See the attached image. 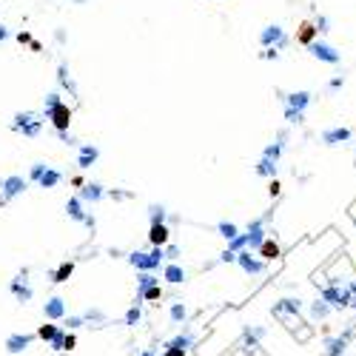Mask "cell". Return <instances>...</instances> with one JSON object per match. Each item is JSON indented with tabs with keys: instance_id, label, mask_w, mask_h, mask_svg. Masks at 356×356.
I'll return each instance as SVG.
<instances>
[{
	"instance_id": "cell-1",
	"label": "cell",
	"mask_w": 356,
	"mask_h": 356,
	"mask_svg": "<svg viewBox=\"0 0 356 356\" xmlns=\"http://www.w3.org/2000/svg\"><path fill=\"white\" fill-rule=\"evenodd\" d=\"M129 265L140 274V271H148V274H154V271H160L162 265H165V248H151V251H131L129 257Z\"/></svg>"
},
{
	"instance_id": "cell-2",
	"label": "cell",
	"mask_w": 356,
	"mask_h": 356,
	"mask_svg": "<svg viewBox=\"0 0 356 356\" xmlns=\"http://www.w3.org/2000/svg\"><path fill=\"white\" fill-rule=\"evenodd\" d=\"M26 188H29V179L20 177V174H9V177H3V179H0V205H3V202H9V200H15V197H20Z\"/></svg>"
},
{
	"instance_id": "cell-3",
	"label": "cell",
	"mask_w": 356,
	"mask_h": 356,
	"mask_svg": "<svg viewBox=\"0 0 356 356\" xmlns=\"http://www.w3.org/2000/svg\"><path fill=\"white\" fill-rule=\"evenodd\" d=\"M40 126H43V120H37V114L32 111H17L15 114V123H12V131H20L23 137H37L40 134Z\"/></svg>"
},
{
	"instance_id": "cell-4",
	"label": "cell",
	"mask_w": 356,
	"mask_h": 356,
	"mask_svg": "<svg viewBox=\"0 0 356 356\" xmlns=\"http://www.w3.org/2000/svg\"><path fill=\"white\" fill-rule=\"evenodd\" d=\"M43 117H46L51 126H54V131L60 134V131H68L74 111H71V106H68V103H60V106H54L51 111H43Z\"/></svg>"
},
{
	"instance_id": "cell-5",
	"label": "cell",
	"mask_w": 356,
	"mask_h": 356,
	"mask_svg": "<svg viewBox=\"0 0 356 356\" xmlns=\"http://www.w3.org/2000/svg\"><path fill=\"white\" fill-rule=\"evenodd\" d=\"M259 43H262L265 49H282V46L288 43V37L282 32V26L271 23V26H265V29L259 32Z\"/></svg>"
},
{
	"instance_id": "cell-6",
	"label": "cell",
	"mask_w": 356,
	"mask_h": 356,
	"mask_svg": "<svg viewBox=\"0 0 356 356\" xmlns=\"http://www.w3.org/2000/svg\"><path fill=\"white\" fill-rule=\"evenodd\" d=\"M237 265H240V268H243L248 276L265 274V262H262L259 257H254V254H251V248H245V251H240V254H237Z\"/></svg>"
},
{
	"instance_id": "cell-7",
	"label": "cell",
	"mask_w": 356,
	"mask_h": 356,
	"mask_svg": "<svg viewBox=\"0 0 356 356\" xmlns=\"http://www.w3.org/2000/svg\"><path fill=\"white\" fill-rule=\"evenodd\" d=\"M43 316H46V322H63L66 316V299L63 296H51L43 302Z\"/></svg>"
},
{
	"instance_id": "cell-8",
	"label": "cell",
	"mask_w": 356,
	"mask_h": 356,
	"mask_svg": "<svg viewBox=\"0 0 356 356\" xmlns=\"http://www.w3.org/2000/svg\"><path fill=\"white\" fill-rule=\"evenodd\" d=\"M26 276H29V271H23L20 276H15V279H12V285H9L12 293H15V299H17V302H23V305H26V302H32V296H34L32 285L26 282Z\"/></svg>"
},
{
	"instance_id": "cell-9",
	"label": "cell",
	"mask_w": 356,
	"mask_h": 356,
	"mask_svg": "<svg viewBox=\"0 0 356 356\" xmlns=\"http://www.w3.org/2000/svg\"><path fill=\"white\" fill-rule=\"evenodd\" d=\"M311 54H313L316 60H322V63H331V66H336V63L342 60V54L334 49V46H328V43H319V40L311 46Z\"/></svg>"
},
{
	"instance_id": "cell-10",
	"label": "cell",
	"mask_w": 356,
	"mask_h": 356,
	"mask_svg": "<svg viewBox=\"0 0 356 356\" xmlns=\"http://www.w3.org/2000/svg\"><path fill=\"white\" fill-rule=\"evenodd\" d=\"M77 197H80L83 205H94V202H100V200L106 197V188H103L100 182H86V185L80 188V194H77Z\"/></svg>"
},
{
	"instance_id": "cell-11",
	"label": "cell",
	"mask_w": 356,
	"mask_h": 356,
	"mask_svg": "<svg viewBox=\"0 0 356 356\" xmlns=\"http://www.w3.org/2000/svg\"><path fill=\"white\" fill-rule=\"evenodd\" d=\"M162 279H165L168 285H182V282L188 279V274H185V268H182L179 262H165V265H162Z\"/></svg>"
},
{
	"instance_id": "cell-12",
	"label": "cell",
	"mask_w": 356,
	"mask_h": 356,
	"mask_svg": "<svg viewBox=\"0 0 356 356\" xmlns=\"http://www.w3.org/2000/svg\"><path fill=\"white\" fill-rule=\"evenodd\" d=\"M148 243H151V248H165V245L171 243L168 225H165V222H162V225H148Z\"/></svg>"
},
{
	"instance_id": "cell-13",
	"label": "cell",
	"mask_w": 356,
	"mask_h": 356,
	"mask_svg": "<svg viewBox=\"0 0 356 356\" xmlns=\"http://www.w3.org/2000/svg\"><path fill=\"white\" fill-rule=\"evenodd\" d=\"M257 251H259V259H262V262H274V259L282 257V248H279V243H276L274 237H265Z\"/></svg>"
},
{
	"instance_id": "cell-14",
	"label": "cell",
	"mask_w": 356,
	"mask_h": 356,
	"mask_svg": "<svg viewBox=\"0 0 356 356\" xmlns=\"http://www.w3.org/2000/svg\"><path fill=\"white\" fill-rule=\"evenodd\" d=\"M316 26H313V20H302V23H299V29H296V43H302V46H308V49H311V46H313V43H316Z\"/></svg>"
},
{
	"instance_id": "cell-15",
	"label": "cell",
	"mask_w": 356,
	"mask_h": 356,
	"mask_svg": "<svg viewBox=\"0 0 356 356\" xmlns=\"http://www.w3.org/2000/svg\"><path fill=\"white\" fill-rule=\"evenodd\" d=\"M100 160V151L97 146H91V143H86V146H80V154H77V168L80 171H86V168H91L94 162Z\"/></svg>"
},
{
	"instance_id": "cell-16",
	"label": "cell",
	"mask_w": 356,
	"mask_h": 356,
	"mask_svg": "<svg viewBox=\"0 0 356 356\" xmlns=\"http://www.w3.org/2000/svg\"><path fill=\"white\" fill-rule=\"evenodd\" d=\"M32 334H12V336H6V351L9 354H23L29 345H32Z\"/></svg>"
},
{
	"instance_id": "cell-17",
	"label": "cell",
	"mask_w": 356,
	"mask_h": 356,
	"mask_svg": "<svg viewBox=\"0 0 356 356\" xmlns=\"http://www.w3.org/2000/svg\"><path fill=\"white\" fill-rule=\"evenodd\" d=\"M248 248H259L262 240H265V220H254V222H248Z\"/></svg>"
},
{
	"instance_id": "cell-18",
	"label": "cell",
	"mask_w": 356,
	"mask_h": 356,
	"mask_svg": "<svg viewBox=\"0 0 356 356\" xmlns=\"http://www.w3.org/2000/svg\"><path fill=\"white\" fill-rule=\"evenodd\" d=\"M311 94L308 91H291L288 97H285V109H293V111H302L305 114V109L311 106Z\"/></svg>"
},
{
	"instance_id": "cell-19",
	"label": "cell",
	"mask_w": 356,
	"mask_h": 356,
	"mask_svg": "<svg viewBox=\"0 0 356 356\" xmlns=\"http://www.w3.org/2000/svg\"><path fill=\"white\" fill-rule=\"evenodd\" d=\"M66 214H68V220H74V222H83V220L89 217V211H86V205L80 202V197H68Z\"/></svg>"
},
{
	"instance_id": "cell-20",
	"label": "cell",
	"mask_w": 356,
	"mask_h": 356,
	"mask_svg": "<svg viewBox=\"0 0 356 356\" xmlns=\"http://www.w3.org/2000/svg\"><path fill=\"white\" fill-rule=\"evenodd\" d=\"M71 274H74V259H66V262H60V265L51 271V282H54V285H63V282L71 279Z\"/></svg>"
},
{
	"instance_id": "cell-21",
	"label": "cell",
	"mask_w": 356,
	"mask_h": 356,
	"mask_svg": "<svg viewBox=\"0 0 356 356\" xmlns=\"http://www.w3.org/2000/svg\"><path fill=\"white\" fill-rule=\"evenodd\" d=\"M345 140H351V129H328L322 131V143L325 146H339V143H345Z\"/></svg>"
},
{
	"instance_id": "cell-22",
	"label": "cell",
	"mask_w": 356,
	"mask_h": 356,
	"mask_svg": "<svg viewBox=\"0 0 356 356\" xmlns=\"http://www.w3.org/2000/svg\"><path fill=\"white\" fill-rule=\"evenodd\" d=\"M299 311H302V299H293V296H288V299H279V302L274 305V313H276V316H282V313H293V316H296Z\"/></svg>"
},
{
	"instance_id": "cell-23",
	"label": "cell",
	"mask_w": 356,
	"mask_h": 356,
	"mask_svg": "<svg viewBox=\"0 0 356 356\" xmlns=\"http://www.w3.org/2000/svg\"><path fill=\"white\" fill-rule=\"evenodd\" d=\"M60 182H63V174H60L57 168H46V174L40 177V182H37V185H40V188H57Z\"/></svg>"
},
{
	"instance_id": "cell-24",
	"label": "cell",
	"mask_w": 356,
	"mask_h": 356,
	"mask_svg": "<svg viewBox=\"0 0 356 356\" xmlns=\"http://www.w3.org/2000/svg\"><path fill=\"white\" fill-rule=\"evenodd\" d=\"M194 342H197V336L191 331H182V334H177L168 345H171V348H179V351H188V348H194Z\"/></svg>"
},
{
	"instance_id": "cell-25",
	"label": "cell",
	"mask_w": 356,
	"mask_h": 356,
	"mask_svg": "<svg viewBox=\"0 0 356 356\" xmlns=\"http://www.w3.org/2000/svg\"><path fill=\"white\" fill-rule=\"evenodd\" d=\"M348 339H351V334L336 336V339H328V356H342L348 351Z\"/></svg>"
},
{
	"instance_id": "cell-26",
	"label": "cell",
	"mask_w": 356,
	"mask_h": 356,
	"mask_svg": "<svg viewBox=\"0 0 356 356\" xmlns=\"http://www.w3.org/2000/svg\"><path fill=\"white\" fill-rule=\"evenodd\" d=\"M57 80H60V86H63V89H68V94H71V97H77V86H74V83H71V77H68V66H66V63L57 66Z\"/></svg>"
},
{
	"instance_id": "cell-27",
	"label": "cell",
	"mask_w": 356,
	"mask_h": 356,
	"mask_svg": "<svg viewBox=\"0 0 356 356\" xmlns=\"http://www.w3.org/2000/svg\"><path fill=\"white\" fill-rule=\"evenodd\" d=\"M254 171H257L259 177L274 179V177H276V162H274V160H265V157H259V162L254 165Z\"/></svg>"
},
{
	"instance_id": "cell-28",
	"label": "cell",
	"mask_w": 356,
	"mask_h": 356,
	"mask_svg": "<svg viewBox=\"0 0 356 356\" xmlns=\"http://www.w3.org/2000/svg\"><path fill=\"white\" fill-rule=\"evenodd\" d=\"M160 299H162V285H151L143 293H137V302L134 305H140V302H160Z\"/></svg>"
},
{
	"instance_id": "cell-29",
	"label": "cell",
	"mask_w": 356,
	"mask_h": 356,
	"mask_svg": "<svg viewBox=\"0 0 356 356\" xmlns=\"http://www.w3.org/2000/svg\"><path fill=\"white\" fill-rule=\"evenodd\" d=\"M60 331H63V328H57L54 322H46V325H40V328H37V334H34V336H37V339H43V342H51Z\"/></svg>"
},
{
	"instance_id": "cell-30",
	"label": "cell",
	"mask_w": 356,
	"mask_h": 356,
	"mask_svg": "<svg viewBox=\"0 0 356 356\" xmlns=\"http://www.w3.org/2000/svg\"><path fill=\"white\" fill-rule=\"evenodd\" d=\"M168 316H171V322L174 325H182L185 319H188V308H185V302H174L171 311H168Z\"/></svg>"
},
{
	"instance_id": "cell-31",
	"label": "cell",
	"mask_w": 356,
	"mask_h": 356,
	"mask_svg": "<svg viewBox=\"0 0 356 356\" xmlns=\"http://www.w3.org/2000/svg\"><path fill=\"white\" fill-rule=\"evenodd\" d=\"M259 339H265V328H262V325H251V328H245V342H248L251 348H257Z\"/></svg>"
},
{
	"instance_id": "cell-32",
	"label": "cell",
	"mask_w": 356,
	"mask_h": 356,
	"mask_svg": "<svg viewBox=\"0 0 356 356\" xmlns=\"http://www.w3.org/2000/svg\"><path fill=\"white\" fill-rule=\"evenodd\" d=\"M151 285H160V279L154 274H148V271H140V274H137V293H143L146 288H151Z\"/></svg>"
},
{
	"instance_id": "cell-33",
	"label": "cell",
	"mask_w": 356,
	"mask_h": 356,
	"mask_svg": "<svg viewBox=\"0 0 356 356\" xmlns=\"http://www.w3.org/2000/svg\"><path fill=\"white\" fill-rule=\"evenodd\" d=\"M162 222H165V205H157L154 202L148 208V225H162Z\"/></svg>"
},
{
	"instance_id": "cell-34",
	"label": "cell",
	"mask_w": 356,
	"mask_h": 356,
	"mask_svg": "<svg viewBox=\"0 0 356 356\" xmlns=\"http://www.w3.org/2000/svg\"><path fill=\"white\" fill-rule=\"evenodd\" d=\"M217 231H220V237H222L225 243H231L234 237H240V228L234 225V222H225V220H222V222L217 225Z\"/></svg>"
},
{
	"instance_id": "cell-35",
	"label": "cell",
	"mask_w": 356,
	"mask_h": 356,
	"mask_svg": "<svg viewBox=\"0 0 356 356\" xmlns=\"http://www.w3.org/2000/svg\"><path fill=\"white\" fill-rule=\"evenodd\" d=\"M83 319H86V322H94V325H106V313H103L100 308H86V311H83Z\"/></svg>"
},
{
	"instance_id": "cell-36",
	"label": "cell",
	"mask_w": 356,
	"mask_h": 356,
	"mask_svg": "<svg viewBox=\"0 0 356 356\" xmlns=\"http://www.w3.org/2000/svg\"><path fill=\"white\" fill-rule=\"evenodd\" d=\"M328 313H331V305H328V302H322V299L311 302V316H313V319H325Z\"/></svg>"
},
{
	"instance_id": "cell-37",
	"label": "cell",
	"mask_w": 356,
	"mask_h": 356,
	"mask_svg": "<svg viewBox=\"0 0 356 356\" xmlns=\"http://www.w3.org/2000/svg\"><path fill=\"white\" fill-rule=\"evenodd\" d=\"M140 322H143V311H140V305H131L129 311H126V325H129V328H137Z\"/></svg>"
},
{
	"instance_id": "cell-38",
	"label": "cell",
	"mask_w": 356,
	"mask_h": 356,
	"mask_svg": "<svg viewBox=\"0 0 356 356\" xmlns=\"http://www.w3.org/2000/svg\"><path fill=\"white\" fill-rule=\"evenodd\" d=\"M63 325H66V331H71V334H74L77 328H83V325H86V319H83V313H71V316L66 313V316H63Z\"/></svg>"
},
{
	"instance_id": "cell-39",
	"label": "cell",
	"mask_w": 356,
	"mask_h": 356,
	"mask_svg": "<svg viewBox=\"0 0 356 356\" xmlns=\"http://www.w3.org/2000/svg\"><path fill=\"white\" fill-rule=\"evenodd\" d=\"M262 157H265V160H274V162H279V157H282V143H271V146H265V151H262Z\"/></svg>"
},
{
	"instance_id": "cell-40",
	"label": "cell",
	"mask_w": 356,
	"mask_h": 356,
	"mask_svg": "<svg viewBox=\"0 0 356 356\" xmlns=\"http://www.w3.org/2000/svg\"><path fill=\"white\" fill-rule=\"evenodd\" d=\"M248 248V234H240V237H234L231 243H228V251H234V254H240Z\"/></svg>"
},
{
	"instance_id": "cell-41",
	"label": "cell",
	"mask_w": 356,
	"mask_h": 356,
	"mask_svg": "<svg viewBox=\"0 0 356 356\" xmlns=\"http://www.w3.org/2000/svg\"><path fill=\"white\" fill-rule=\"evenodd\" d=\"M46 168H49L46 162H34L32 168H29V179H32V182H40V177L46 174Z\"/></svg>"
},
{
	"instance_id": "cell-42",
	"label": "cell",
	"mask_w": 356,
	"mask_h": 356,
	"mask_svg": "<svg viewBox=\"0 0 356 356\" xmlns=\"http://www.w3.org/2000/svg\"><path fill=\"white\" fill-rule=\"evenodd\" d=\"M60 103H63V94H60V91H51L49 97H46V106H43V111H51V109H54V106H60Z\"/></svg>"
},
{
	"instance_id": "cell-43",
	"label": "cell",
	"mask_w": 356,
	"mask_h": 356,
	"mask_svg": "<svg viewBox=\"0 0 356 356\" xmlns=\"http://www.w3.org/2000/svg\"><path fill=\"white\" fill-rule=\"evenodd\" d=\"M177 259H179V248L168 243L165 245V262H177Z\"/></svg>"
},
{
	"instance_id": "cell-44",
	"label": "cell",
	"mask_w": 356,
	"mask_h": 356,
	"mask_svg": "<svg viewBox=\"0 0 356 356\" xmlns=\"http://www.w3.org/2000/svg\"><path fill=\"white\" fill-rule=\"evenodd\" d=\"M77 348V336L71 334V331H66V336H63V351H74Z\"/></svg>"
},
{
	"instance_id": "cell-45",
	"label": "cell",
	"mask_w": 356,
	"mask_h": 356,
	"mask_svg": "<svg viewBox=\"0 0 356 356\" xmlns=\"http://www.w3.org/2000/svg\"><path fill=\"white\" fill-rule=\"evenodd\" d=\"M268 194H271V200H276V197L282 194V185H279V179H271V182H268Z\"/></svg>"
},
{
	"instance_id": "cell-46",
	"label": "cell",
	"mask_w": 356,
	"mask_h": 356,
	"mask_svg": "<svg viewBox=\"0 0 356 356\" xmlns=\"http://www.w3.org/2000/svg\"><path fill=\"white\" fill-rule=\"evenodd\" d=\"M302 117H305L302 111H293V109H285V120H288V123H302Z\"/></svg>"
},
{
	"instance_id": "cell-47",
	"label": "cell",
	"mask_w": 356,
	"mask_h": 356,
	"mask_svg": "<svg viewBox=\"0 0 356 356\" xmlns=\"http://www.w3.org/2000/svg\"><path fill=\"white\" fill-rule=\"evenodd\" d=\"M313 26H316V32H331V23H328V17H316V20H313Z\"/></svg>"
},
{
	"instance_id": "cell-48",
	"label": "cell",
	"mask_w": 356,
	"mask_h": 356,
	"mask_svg": "<svg viewBox=\"0 0 356 356\" xmlns=\"http://www.w3.org/2000/svg\"><path fill=\"white\" fill-rule=\"evenodd\" d=\"M63 336H66V331H60V334H57V336H54V339L49 342V345H51V351H63Z\"/></svg>"
},
{
	"instance_id": "cell-49",
	"label": "cell",
	"mask_w": 356,
	"mask_h": 356,
	"mask_svg": "<svg viewBox=\"0 0 356 356\" xmlns=\"http://www.w3.org/2000/svg\"><path fill=\"white\" fill-rule=\"evenodd\" d=\"M188 351H179V348H171V345H165V351H162V356H185Z\"/></svg>"
},
{
	"instance_id": "cell-50",
	"label": "cell",
	"mask_w": 356,
	"mask_h": 356,
	"mask_svg": "<svg viewBox=\"0 0 356 356\" xmlns=\"http://www.w3.org/2000/svg\"><path fill=\"white\" fill-rule=\"evenodd\" d=\"M17 43H20V46H29V43H32V34L29 32H17Z\"/></svg>"
},
{
	"instance_id": "cell-51",
	"label": "cell",
	"mask_w": 356,
	"mask_h": 356,
	"mask_svg": "<svg viewBox=\"0 0 356 356\" xmlns=\"http://www.w3.org/2000/svg\"><path fill=\"white\" fill-rule=\"evenodd\" d=\"M57 137H60V140H63L66 146H77V140H74V137H71V134H68V131H60V134H57Z\"/></svg>"
},
{
	"instance_id": "cell-52",
	"label": "cell",
	"mask_w": 356,
	"mask_h": 356,
	"mask_svg": "<svg viewBox=\"0 0 356 356\" xmlns=\"http://www.w3.org/2000/svg\"><path fill=\"white\" fill-rule=\"evenodd\" d=\"M220 262H237V254H234V251H222V254H220Z\"/></svg>"
},
{
	"instance_id": "cell-53",
	"label": "cell",
	"mask_w": 356,
	"mask_h": 356,
	"mask_svg": "<svg viewBox=\"0 0 356 356\" xmlns=\"http://www.w3.org/2000/svg\"><path fill=\"white\" fill-rule=\"evenodd\" d=\"M262 57H265V60H279V49H265Z\"/></svg>"
},
{
	"instance_id": "cell-54",
	"label": "cell",
	"mask_w": 356,
	"mask_h": 356,
	"mask_svg": "<svg viewBox=\"0 0 356 356\" xmlns=\"http://www.w3.org/2000/svg\"><path fill=\"white\" fill-rule=\"evenodd\" d=\"M71 185H74V188H83V185H86V179H83L80 174H74V177H71Z\"/></svg>"
},
{
	"instance_id": "cell-55",
	"label": "cell",
	"mask_w": 356,
	"mask_h": 356,
	"mask_svg": "<svg viewBox=\"0 0 356 356\" xmlns=\"http://www.w3.org/2000/svg\"><path fill=\"white\" fill-rule=\"evenodd\" d=\"M129 191H111V200H129Z\"/></svg>"
},
{
	"instance_id": "cell-56",
	"label": "cell",
	"mask_w": 356,
	"mask_h": 356,
	"mask_svg": "<svg viewBox=\"0 0 356 356\" xmlns=\"http://www.w3.org/2000/svg\"><path fill=\"white\" fill-rule=\"evenodd\" d=\"M342 86H345V77H334L331 80V89H342Z\"/></svg>"
},
{
	"instance_id": "cell-57",
	"label": "cell",
	"mask_w": 356,
	"mask_h": 356,
	"mask_svg": "<svg viewBox=\"0 0 356 356\" xmlns=\"http://www.w3.org/2000/svg\"><path fill=\"white\" fill-rule=\"evenodd\" d=\"M29 46H32V51H43V43H40V40H32Z\"/></svg>"
},
{
	"instance_id": "cell-58",
	"label": "cell",
	"mask_w": 356,
	"mask_h": 356,
	"mask_svg": "<svg viewBox=\"0 0 356 356\" xmlns=\"http://www.w3.org/2000/svg\"><path fill=\"white\" fill-rule=\"evenodd\" d=\"M83 222H86V225H89V228H94V225H97V220H94V217H91V214H89V217H86V220H83Z\"/></svg>"
},
{
	"instance_id": "cell-59",
	"label": "cell",
	"mask_w": 356,
	"mask_h": 356,
	"mask_svg": "<svg viewBox=\"0 0 356 356\" xmlns=\"http://www.w3.org/2000/svg\"><path fill=\"white\" fill-rule=\"evenodd\" d=\"M6 37H9V29H6V26H0V43H3Z\"/></svg>"
},
{
	"instance_id": "cell-60",
	"label": "cell",
	"mask_w": 356,
	"mask_h": 356,
	"mask_svg": "<svg viewBox=\"0 0 356 356\" xmlns=\"http://www.w3.org/2000/svg\"><path fill=\"white\" fill-rule=\"evenodd\" d=\"M348 291H351V293H356V282H351V285H348Z\"/></svg>"
},
{
	"instance_id": "cell-61",
	"label": "cell",
	"mask_w": 356,
	"mask_h": 356,
	"mask_svg": "<svg viewBox=\"0 0 356 356\" xmlns=\"http://www.w3.org/2000/svg\"><path fill=\"white\" fill-rule=\"evenodd\" d=\"M140 356H157V354H154V351H143Z\"/></svg>"
},
{
	"instance_id": "cell-62",
	"label": "cell",
	"mask_w": 356,
	"mask_h": 356,
	"mask_svg": "<svg viewBox=\"0 0 356 356\" xmlns=\"http://www.w3.org/2000/svg\"><path fill=\"white\" fill-rule=\"evenodd\" d=\"M74 3H86V0H74Z\"/></svg>"
},
{
	"instance_id": "cell-63",
	"label": "cell",
	"mask_w": 356,
	"mask_h": 356,
	"mask_svg": "<svg viewBox=\"0 0 356 356\" xmlns=\"http://www.w3.org/2000/svg\"><path fill=\"white\" fill-rule=\"evenodd\" d=\"M351 305H354V308H356V299H354V302H351Z\"/></svg>"
}]
</instances>
